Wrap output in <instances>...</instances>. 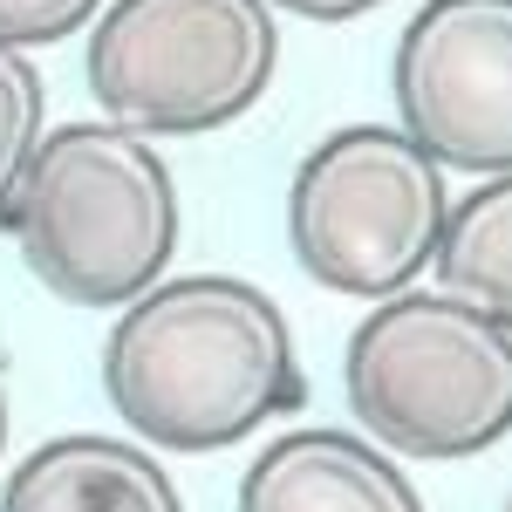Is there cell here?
<instances>
[{"label":"cell","mask_w":512,"mask_h":512,"mask_svg":"<svg viewBox=\"0 0 512 512\" xmlns=\"http://www.w3.org/2000/svg\"><path fill=\"white\" fill-rule=\"evenodd\" d=\"M110 410L164 451H226L308 403L294 328L239 274L158 280L103 342Z\"/></svg>","instance_id":"1"},{"label":"cell","mask_w":512,"mask_h":512,"mask_svg":"<svg viewBox=\"0 0 512 512\" xmlns=\"http://www.w3.org/2000/svg\"><path fill=\"white\" fill-rule=\"evenodd\" d=\"M0 226L28 274L76 308H130L178 253V178L123 123H62L41 137Z\"/></svg>","instance_id":"2"},{"label":"cell","mask_w":512,"mask_h":512,"mask_svg":"<svg viewBox=\"0 0 512 512\" xmlns=\"http://www.w3.org/2000/svg\"><path fill=\"white\" fill-rule=\"evenodd\" d=\"M355 424L396 458H478L512 431V328L458 294H390L342 355Z\"/></svg>","instance_id":"3"},{"label":"cell","mask_w":512,"mask_h":512,"mask_svg":"<svg viewBox=\"0 0 512 512\" xmlns=\"http://www.w3.org/2000/svg\"><path fill=\"white\" fill-rule=\"evenodd\" d=\"M451 226L444 164L390 123L321 137L287 185V246L328 294L390 301L424 274Z\"/></svg>","instance_id":"4"},{"label":"cell","mask_w":512,"mask_h":512,"mask_svg":"<svg viewBox=\"0 0 512 512\" xmlns=\"http://www.w3.org/2000/svg\"><path fill=\"white\" fill-rule=\"evenodd\" d=\"M280 69L267 0H110L89 35V96L137 137L239 123Z\"/></svg>","instance_id":"5"},{"label":"cell","mask_w":512,"mask_h":512,"mask_svg":"<svg viewBox=\"0 0 512 512\" xmlns=\"http://www.w3.org/2000/svg\"><path fill=\"white\" fill-rule=\"evenodd\" d=\"M403 130L444 171H512V0H424L396 35Z\"/></svg>","instance_id":"6"},{"label":"cell","mask_w":512,"mask_h":512,"mask_svg":"<svg viewBox=\"0 0 512 512\" xmlns=\"http://www.w3.org/2000/svg\"><path fill=\"white\" fill-rule=\"evenodd\" d=\"M239 512H424V499L369 437L287 431L246 465Z\"/></svg>","instance_id":"7"},{"label":"cell","mask_w":512,"mask_h":512,"mask_svg":"<svg viewBox=\"0 0 512 512\" xmlns=\"http://www.w3.org/2000/svg\"><path fill=\"white\" fill-rule=\"evenodd\" d=\"M0 512H185L151 451L123 437H55L0 485Z\"/></svg>","instance_id":"8"},{"label":"cell","mask_w":512,"mask_h":512,"mask_svg":"<svg viewBox=\"0 0 512 512\" xmlns=\"http://www.w3.org/2000/svg\"><path fill=\"white\" fill-rule=\"evenodd\" d=\"M431 267L444 294L512 328V171L485 178L472 198H451V226Z\"/></svg>","instance_id":"9"},{"label":"cell","mask_w":512,"mask_h":512,"mask_svg":"<svg viewBox=\"0 0 512 512\" xmlns=\"http://www.w3.org/2000/svg\"><path fill=\"white\" fill-rule=\"evenodd\" d=\"M41 117H48V103H41L35 55L0 41V212H7V198H14V185H21L28 158H35Z\"/></svg>","instance_id":"10"},{"label":"cell","mask_w":512,"mask_h":512,"mask_svg":"<svg viewBox=\"0 0 512 512\" xmlns=\"http://www.w3.org/2000/svg\"><path fill=\"white\" fill-rule=\"evenodd\" d=\"M103 14V0H0V41L35 48V41H69Z\"/></svg>","instance_id":"11"},{"label":"cell","mask_w":512,"mask_h":512,"mask_svg":"<svg viewBox=\"0 0 512 512\" xmlns=\"http://www.w3.org/2000/svg\"><path fill=\"white\" fill-rule=\"evenodd\" d=\"M267 7H287V14H301V21H355V14H369V7H383V0H267Z\"/></svg>","instance_id":"12"},{"label":"cell","mask_w":512,"mask_h":512,"mask_svg":"<svg viewBox=\"0 0 512 512\" xmlns=\"http://www.w3.org/2000/svg\"><path fill=\"white\" fill-rule=\"evenodd\" d=\"M0 451H7V383H0Z\"/></svg>","instance_id":"13"},{"label":"cell","mask_w":512,"mask_h":512,"mask_svg":"<svg viewBox=\"0 0 512 512\" xmlns=\"http://www.w3.org/2000/svg\"><path fill=\"white\" fill-rule=\"evenodd\" d=\"M506 512H512V499H506Z\"/></svg>","instance_id":"14"}]
</instances>
